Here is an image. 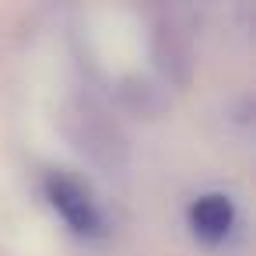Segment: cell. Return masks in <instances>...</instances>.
Returning <instances> with one entry per match:
<instances>
[{"label": "cell", "mask_w": 256, "mask_h": 256, "mask_svg": "<svg viewBox=\"0 0 256 256\" xmlns=\"http://www.w3.org/2000/svg\"><path fill=\"white\" fill-rule=\"evenodd\" d=\"M46 196L50 204L56 207V214L70 224V232L78 235H95L102 228V218H98V207L95 200L88 196V190L70 179V176H50L46 179Z\"/></svg>", "instance_id": "1"}, {"label": "cell", "mask_w": 256, "mask_h": 256, "mask_svg": "<svg viewBox=\"0 0 256 256\" xmlns=\"http://www.w3.org/2000/svg\"><path fill=\"white\" fill-rule=\"evenodd\" d=\"M235 224V207L224 193H204L190 204V228L204 242H221Z\"/></svg>", "instance_id": "2"}]
</instances>
